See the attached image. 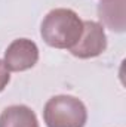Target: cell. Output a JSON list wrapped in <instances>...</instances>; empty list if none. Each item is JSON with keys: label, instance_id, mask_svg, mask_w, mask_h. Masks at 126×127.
Returning <instances> with one entry per match:
<instances>
[{"label": "cell", "instance_id": "obj_5", "mask_svg": "<svg viewBox=\"0 0 126 127\" xmlns=\"http://www.w3.org/2000/svg\"><path fill=\"white\" fill-rule=\"evenodd\" d=\"M101 22L116 32L125 31V0H101L98 4Z\"/></svg>", "mask_w": 126, "mask_h": 127}, {"label": "cell", "instance_id": "obj_1", "mask_svg": "<svg viewBox=\"0 0 126 127\" xmlns=\"http://www.w3.org/2000/svg\"><path fill=\"white\" fill-rule=\"evenodd\" d=\"M83 32V21L65 7L52 9L42 21L40 35L43 41L55 49H71Z\"/></svg>", "mask_w": 126, "mask_h": 127}, {"label": "cell", "instance_id": "obj_2", "mask_svg": "<svg viewBox=\"0 0 126 127\" xmlns=\"http://www.w3.org/2000/svg\"><path fill=\"white\" fill-rule=\"evenodd\" d=\"M43 121L46 127H85L88 109L76 96L57 95L45 103Z\"/></svg>", "mask_w": 126, "mask_h": 127}, {"label": "cell", "instance_id": "obj_4", "mask_svg": "<svg viewBox=\"0 0 126 127\" xmlns=\"http://www.w3.org/2000/svg\"><path fill=\"white\" fill-rule=\"evenodd\" d=\"M39 61V47L30 38H16L4 50L3 64L7 71L21 72L33 68Z\"/></svg>", "mask_w": 126, "mask_h": 127}, {"label": "cell", "instance_id": "obj_3", "mask_svg": "<svg viewBox=\"0 0 126 127\" xmlns=\"http://www.w3.org/2000/svg\"><path fill=\"white\" fill-rule=\"evenodd\" d=\"M107 49V35L104 27L95 21H83V32L79 41L70 49L71 55L79 59L99 56Z\"/></svg>", "mask_w": 126, "mask_h": 127}, {"label": "cell", "instance_id": "obj_6", "mask_svg": "<svg viewBox=\"0 0 126 127\" xmlns=\"http://www.w3.org/2000/svg\"><path fill=\"white\" fill-rule=\"evenodd\" d=\"M0 127H39V121L30 106L10 105L0 114Z\"/></svg>", "mask_w": 126, "mask_h": 127}, {"label": "cell", "instance_id": "obj_7", "mask_svg": "<svg viewBox=\"0 0 126 127\" xmlns=\"http://www.w3.org/2000/svg\"><path fill=\"white\" fill-rule=\"evenodd\" d=\"M9 81H10V74H9L7 68L4 66L3 61L0 59V92L4 90V87L9 84Z\"/></svg>", "mask_w": 126, "mask_h": 127}]
</instances>
